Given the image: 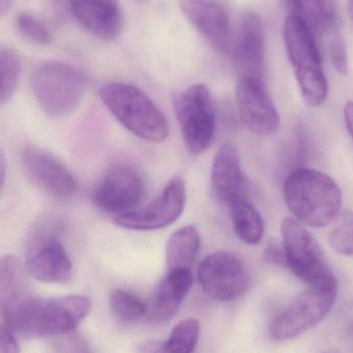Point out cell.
<instances>
[{
    "label": "cell",
    "mask_w": 353,
    "mask_h": 353,
    "mask_svg": "<svg viewBox=\"0 0 353 353\" xmlns=\"http://www.w3.org/2000/svg\"><path fill=\"white\" fill-rule=\"evenodd\" d=\"M180 8L189 22L221 54H230L234 46L232 21L219 0H180Z\"/></svg>",
    "instance_id": "2e32d148"
},
{
    "label": "cell",
    "mask_w": 353,
    "mask_h": 353,
    "mask_svg": "<svg viewBox=\"0 0 353 353\" xmlns=\"http://www.w3.org/2000/svg\"><path fill=\"white\" fill-rule=\"evenodd\" d=\"M236 99L241 120L250 132L259 136H271L277 132L279 115L265 80L240 79Z\"/></svg>",
    "instance_id": "9a60e30c"
},
{
    "label": "cell",
    "mask_w": 353,
    "mask_h": 353,
    "mask_svg": "<svg viewBox=\"0 0 353 353\" xmlns=\"http://www.w3.org/2000/svg\"><path fill=\"white\" fill-rule=\"evenodd\" d=\"M19 33L27 41L37 45H48L51 41V34L46 25L28 12H21L16 19Z\"/></svg>",
    "instance_id": "83f0119b"
},
{
    "label": "cell",
    "mask_w": 353,
    "mask_h": 353,
    "mask_svg": "<svg viewBox=\"0 0 353 353\" xmlns=\"http://www.w3.org/2000/svg\"><path fill=\"white\" fill-rule=\"evenodd\" d=\"M25 267L29 275L45 283H65L72 277V261L63 245L43 230L28 243Z\"/></svg>",
    "instance_id": "5bb4252c"
},
{
    "label": "cell",
    "mask_w": 353,
    "mask_h": 353,
    "mask_svg": "<svg viewBox=\"0 0 353 353\" xmlns=\"http://www.w3.org/2000/svg\"><path fill=\"white\" fill-rule=\"evenodd\" d=\"M174 105L186 148L192 155L203 154L215 138L217 116L211 92L205 85H192Z\"/></svg>",
    "instance_id": "52a82bcc"
},
{
    "label": "cell",
    "mask_w": 353,
    "mask_h": 353,
    "mask_svg": "<svg viewBox=\"0 0 353 353\" xmlns=\"http://www.w3.org/2000/svg\"><path fill=\"white\" fill-rule=\"evenodd\" d=\"M0 353H20L14 332L6 325H0Z\"/></svg>",
    "instance_id": "4dcf8cb0"
},
{
    "label": "cell",
    "mask_w": 353,
    "mask_h": 353,
    "mask_svg": "<svg viewBox=\"0 0 353 353\" xmlns=\"http://www.w3.org/2000/svg\"><path fill=\"white\" fill-rule=\"evenodd\" d=\"M146 182L140 170L128 163L114 165L93 193L97 209L117 215L134 211L142 201Z\"/></svg>",
    "instance_id": "8fae6325"
},
{
    "label": "cell",
    "mask_w": 353,
    "mask_h": 353,
    "mask_svg": "<svg viewBox=\"0 0 353 353\" xmlns=\"http://www.w3.org/2000/svg\"><path fill=\"white\" fill-rule=\"evenodd\" d=\"M214 194L228 207L244 199V176L236 147L224 144L214 157L211 173Z\"/></svg>",
    "instance_id": "d6986e66"
},
{
    "label": "cell",
    "mask_w": 353,
    "mask_h": 353,
    "mask_svg": "<svg viewBox=\"0 0 353 353\" xmlns=\"http://www.w3.org/2000/svg\"><path fill=\"white\" fill-rule=\"evenodd\" d=\"M199 321L186 319L174 327L165 341H148L141 344L139 353H193L199 342Z\"/></svg>",
    "instance_id": "603a6c76"
},
{
    "label": "cell",
    "mask_w": 353,
    "mask_h": 353,
    "mask_svg": "<svg viewBox=\"0 0 353 353\" xmlns=\"http://www.w3.org/2000/svg\"><path fill=\"white\" fill-rule=\"evenodd\" d=\"M72 16L87 31L105 41L121 32V10L117 0H70Z\"/></svg>",
    "instance_id": "ac0fdd59"
},
{
    "label": "cell",
    "mask_w": 353,
    "mask_h": 353,
    "mask_svg": "<svg viewBox=\"0 0 353 353\" xmlns=\"http://www.w3.org/2000/svg\"><path fill=\"white\" fill-rule=\"evenodd\" d=\"M30 84L41 110L51 117H62L80 105L86 90L87 79L76 66L47 61L33 70Z\"/></svg>",
    "instance_id": "277c9868"
},
{
    "label": "cell",
    "mask_w": 353,
    "mask_h": 353,
    "mask_svg": "<svg viewBox=\"0 0 353 353\" xmlns=\"http://www.w3.org/2000/svg\"><path fill=\"white\" fill-rule=\"evenodd\" d=\"M338 292L312 290L292 300L272 323L270 335L274 341L294 339L325 319L333 308Z\"/></svg>",
    "instance_id": "ba28073f"
},
{
    "label": "cell",
    "mask_w": 353,
    "mask_h": 353,
    "mask_svg": "<svg viewBox=\"0 0 353 353\" xmlns=\"http://www.w3.org/2000/svg\"><path fill=\"white\" fill-rule=\"evenodd\" d=\"M329 234L332 248L344 256L353 257V211L341 212Z\"/></svg>",
    "instance_id": "4316f807"
},
{
    "label": "cell",
    "mask_w": 353,
    "mask_h": 353,
    "mask_svg": "<svg viewBox=\"0 0 353 353\" xmlns=\"http://www.w3.org/2000/svg\"><path fill=\"white\" fill-rule=\"evenodd\" d=\"M21 72L20 56L12 50L0 51V105L10 101L18 85Z\"/></svg>",
    "instance_id": "484cf974"
},
{
    "label": "cell",
    "mask_w": 353,
    "mask_h": 353,
    "mask_svg": "<svg viewBox=\"0 0 353 353\" xmlns=\"http://www.w3.org/2000/svg\"><path fill=\"white\" fill-rule=\"evenodd\" d=\"M193 283L191 270L168 271L155 292L149 312L151 325H163L175 316Z\"/></svg>",
    "instance_id": "ffe728a7"
},
{
    "label": "cell",
    "mask_w": 353,
    "mask_h": 353,
    "mask_svg": "<svg viewBox=\"0 0 353 353\" xmlns=\"http://www.w3.org/2000/svg\"><path fill=\"white\" fill-rule=\"evenodd\" d=\"M186 203V187L180 176L165 185L161 194L142 209L115 217V223L125 230L148 232L168 228L179 219Z\"/></svg>",
    "instance_id": "7c38bea8"
},
{
    "label": "cell",
    "mask_w": 353,
    "mask_h": 353,
    "mask_svg": "<svg viewBox=\"0 0 353 353\" xmlns=\"http://www.w3.org/2000/svg\"><path fill=\"white\" fill-rule=\"evenodd\" d=\"M110 307L113 314L124 323H138L148 313L146 305L138 296L123 290L112 292Z\"/></svg>",
    "instance_id": "d4e9b609"
},
{
    "label": "cell",
    "mask_w": 353,
    "mask_h": 353,
    "mask_svg": "<svg viewBox=\"0 0 353 353\" xmlns=\"http://www.w3.org/2000/svg\"><path fill=\"white\" fill-rule=\"evenodd\" d=\"M197 280L205 294L220 302L238 300L249 288V273L236 255L217 251L199 263Z\"/></svg>",
    "instance_id": "9c48e42d"
},
{
    "label": "cell",
    "mask_w": 353,
    "mask_h": 353,
    "mask_svg": "<svg viewBox=\"0 0 353 353\" xmlns=\"http://www.w3.org/2000/svg\"><path fill=\"white\" fill-rule=\"evenodd\" d=\"M284 197L296 220L315 228L333 223L343 205V193L336 181L312 169L290 174L284 184Z\"/></svg>",
    "instance_id": "6da1fadb"
},
{
    "label": "cell",
    "mask_w": 353,
    "mask_h": 353,
    "mask_svg": "<svg viewBox=\"0 0 353 353\" xmlns=\"http://www.w3.org/2000/svg\"><path fill=\"white\" fill-rule=\"evenodd\" d=\"M99 97L112 115L138 138L163 143L169 137V124L163 112L138 87L105 83L99 88Z\"/></svg>",
    "instance_id": "7a4b0ae2"
},
{
    "label": "cell",
    "mask_w": 353,
    "mask_h": 353,
    "mask_svg": "<svg viewBox=\"0 0 353 353\" xmlns=\"http://www.w3.org/2000/svg\"><path fill=\"white\" fill-rule=\"evenodd\" d=\"M201 249V236L193 225L174 232L167 246L168 271L191 270Z\"/></svg>",
    "instance_id": "7402d4cb"
},
{
    "label": "cell",
    "mask_w": 353,
    "mask_h": 353,
    "mask_svg": "<svg viewBox=\"0 0 353 353\" xmlns=\"http://www.w3.org/2000/svg\"><path fill=\"white\" fill-rule=\"evenodd\" d=\"M290 16L306 23L313 32H329L338 23L334 0H282Z\"/></svg>",
    "instance_id": "44dd1931"
},
{
    "label": "cell",
    "mask_w": 353,
    "mask_h": 353,
    "mask_svg": "<svg viewBox=\"0 0 353 353\" xmlns=\"http://www.w3.org/2000/svg\"><path fill=\"white\" fill-rule=\"evenodd\" d=\"M6 174V157L4 154L3 149L0 146V189L2 188V185L4 183Z\"/></svg>",
    "instance_id": "836d02e7"
},
{
    "label": "cell",
    "mask_w": 353,
    "mask_h": 353,
    "mask_svg": "<svg viewBox=\"0 0 353 353\" xmlns=\"http://www.w3.org/2000/svg\"><path fill=\"white\" fill-rule=\"evenodd\" d=\"M12 0H0V17L3 16L12 6Z\"/></svg>",
    "instance_id": "e575fe53"
},
{
    "label": "cell",
    "mask_w": 353,
    "mask_h": 353,
    "mask_svg": "<svg viewBox=\"0 0 353 353\" xmlns=\"http://www.w3.org/2000/svg\"><path fill=\"white\" fill-rule=\"evenodd\" d=\"M265 257L268 261L277 265H285V253H284L283 245L279 242H271L265 250Z\"/></svg>",
    "instance_id": "1f68e13d"
},
{
    "label": "cell",
    "mask_w": 353,
    "mask_h": 353,
    "mask_svg": "<svg viewBox=\"0 0 353 353\" xmlns=\"http://www.w3.org/2000/svg\"><path fill=\"white\" fill-rule=\"evenodd\" d=\"M344 119L348 132L353 140V101H348L344 107Z\"/></svg>",
    "instance_id": "d6a6232c"
},
{
    "label": "cell",
    "mask_w": 353,
    "mask_h": 353,
    "mask_svg": "<svg viewBox=\"0 0 353 353\" xmlns=\"http://www.w3.org/2000/svg\"><path fill=\"white\" fill-rule=\"evenodd\" d=\"M57 348L60 353H92L87 340L76 332L63 336Z\"/></svg>",
    "instance_id": "f546056e"
},
{
    "label": "cell",
    "mask_w": 353,
    "mask_h": 353,
    "mask_svg": "<svg viewBox=\"0 0 353 353\" xmlns=\"http://www.w3.org/2000/svg\"><path fill=\"white\" fill-rule=\"evenodd\" d=\"M330 55L332 64L339 74H346L348 72L347 46L342 37H334L330 46Z\"/></svg>",
    "instance_id": "f1b7e54d"
},
{
    "label": "cell",
    "mask_w": 353,
    "mask_h": 353,
    "mask_svg": "<svg viewBox=\"0 0 353 353\" xmlns=\"http://www.w3.org/2000/svg\"><path fill=\"white\" fill-rule=\"evenodd\" d=\"M92 309L84 296H66L43 300L27 325V337H63L74 333Z\"/></svg>",
    "instance_id": "30bf717a"
},
{
    "label": "cell",
    "mask_w": 353,
    "mask_h": 353,
    "mask_svg": "<svg viewBox=\"0 0 353 353\" xmlns=\"http://www.w3.org/2000/svg\"><path fill=\"white\" fill-rule=\"evenodd\" d=\"M41 300L31 288L22 261L14 255L0 257V319L4 325L24 335Z\"/></svg>",
    "instance_id": "8992f818"
},
{
    "label": "cell",
    "mask_w": 353,
    "mask_h": 353,
    "mask_svg": "<svg viewBox=\"0 0 353 353\" xmlns=\"http://www.w3.org/2000/svg\"><path fill=\"white\" fill-rule=\"evenodd\" d=\"M25 173L41 190L57 199H70L79 191V183L70 170L51 153L27 147L22 153Z\"/></svg>",
    "instance_id": "4fadbf2b"
},
{
    "label": "cell",
    "mask_w": 353,
    "mask_h": 353,
    "mask_svg": "<svg viewBox=\"0 0 353 353\" xmlns=\"http://www.w3.org/2000/svg\"><path fill=\"white\" fill-rule=\"evenodd\" d=\"M283 37L303 99L310 107H319L327 99V83L314 32L306 23L290 16L284 23Z\"/></svg>",
    "instance_id": "3957f363"
},
{
    "label": "cell",
    "mask_w": 353,
    "mask_h": 353,
    "mask_svg": "<svg viewBox=\"0 0 353 353\" xmlns=\"http://www.w3.org/2000/svg\"><path fill=\"white\" fill-rule=\"evenodd\" d=\"M281 232L286 267L309 288L338 292L337 279L308 230L298 220L286 218Z\"/></svg>",
    "instance_id": "5b68a950"
},
{
    "label": "cell",
    "mask_w": 353,
    "mask_h": 353,
    "mask_svg": "<svg viewBox=\"0 0 353 353\" xmlns=\"http://www.w3.org/2000/svg\"><path fill=\"white\" fill-rule=\"evenodd\" d=\"M230 208L236 236L248 245L261 242L265 232V224L259 212L244 199L232 203Z\"/></svg>",
    "instance_id": "cb8c5ba5"
},
{
    "label": "cell",
    "mask_w": 353,
    "mask_h": 353,
    "mask_svg": "<svg viewBox=\"0 0 353 353\" xmlns=\"http://www.w3.org/2000/svg\"><path fill=\"white\" fill-rule=\"evenodd\" d=\"M230 54L239 80H263L265 28L261 17L256 12H247L243 16Z\"/></svg>",
    "instance_id": "e0dca14e"
},
{
    "label": "cell",
    "mask_w": 353,
    "mask_h": 353,
    "mask_svg": "<svg viewBox=\"0 0 353 353\" xmlns=\"http://www.w3.org/2000/svg\"><path fill=\"white\" fill-rule=\"evenodd\" d=\"M348 12H350V20L353 25V0H350V6H348Z\"/></svg>",
    "instance_id": "d590c367"
}]
</instances>
